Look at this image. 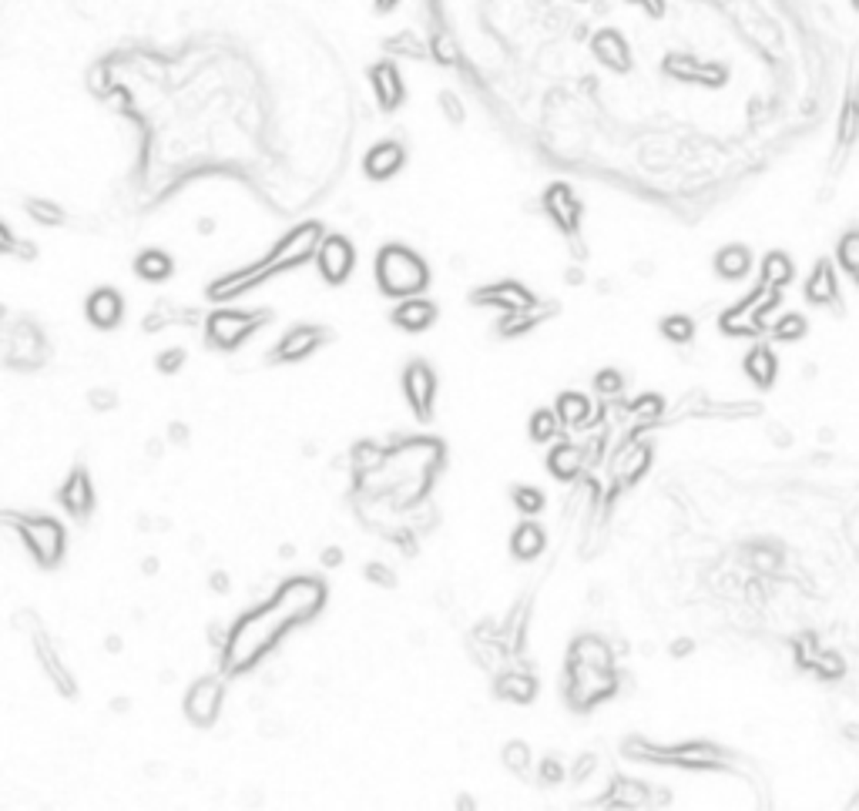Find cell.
Here are the masks:
<instances>
[{"mask_svg": "<svg viewBox=\"0 0 859 811\" xmlns=\"http://www.w3.org/2000/svg\"><path fill=\"white\" fill-rule=\"evenodd\" d=\"M320 248V225H303L296 229L292 235H286V242L272 252V259L263 261V269H252V272H235V276L222 278V282H212L208 285V295L212 299H232L248 285H259L265 276H276L282 269H292L296 261H306L309 255H316Z\"/></svg>", "mask_w": 859, "mask_h": 811, "instance_id": "obj_1", "label": "cell"}, {"mask_svg": "<svg viewBox=\"0 0 859 811\" xmlns=\"http://www.w3.org/2000/svg\"><path fill=\"white\" fill-rule=\"evenodd\" d=\"M292 623V617L272 600V607L259 610V614H248L246 621L235 623V630L229 634V651H225V664L229 670H242V667L255 664L272 640Z\"/></svg>", "mask_w": 859, "mask_h": 811, "instance_id": "obj_2", "label": "cell"}, {"mask_svg": "<svg viewBox=\"0 0 859 811\" xmlns=\"http://www.w3.org/2000/svg\"><path fill=\"white\" fill-rule=\"evenodd\" d=\"M377 282L386 295L409 299V295H417V292L426 289L430 272H426V265H423L420 255H413L409 248L386 245L377 255Z\"/></svg>", "mask_w": 859, "mask_h": 811, "instance_id": "obj_3", "label": "cell"}, {"mask_svg": "<svg viewBox=\"0 0 859 811\" xmlns=\"http://www.w3.org/2000/svg\"><path fill=\"white\" fill-rule=\"evenodd\" d=\"M20 536L28 543V550L34 553L37 564H58L61 553H64V530H61L58 520L51 517H28L20 520Z\"/></svg>", "mask_w": 859, "mask_h": 811, "instance_id": "obj_4", "label": "cell"}, {"mask_svg": "<svg viewBox=\"0 0 859 811\" xmlns=\"http://www.w3.org/2000/svg\"><path fill=\"white\" fill-rule=\"evenodd\" d=\"M316 265H320V276L326 278L329 285H343V282L353 276L356 248H353L350 238L329 235V238H322L320 248H316Z\"/></svg>", "mask_w": 859, "mask_h": 811, "instance_id": "obj_5", "label": "cell"}, {"mask_svg": "<svg viewBox=\"0 0 859 811\" xmlns=\"http://www.w3.org/2000/svg\"><path fill=\"white\" fill-rule=\"evenodd\" d=\"M263 322V312H215L208 319V339L219 349H235L242 346V339H248Z\"/></svg>", "mask_w": 859, "mask_h": 811, "instance_id": "obj_6", "label": "cell"}, {"mask_svg": "<svg viewBox=\"0 0 859 811\" xmlns=\"http://www.w3.org/2000/svg\"><path fill=\"white\" fill-rule=\"evenodd\" d=\"M276 604L289 614L292 621H306V617H312V614L326 604V587L309 577L289 580L276 594Z\"/></svg>", "mask_w": 859, "mask_h": 811, "instance_id": "obj_7", "label": "cell"}, {"mask_svg": "<svg viewBox=\"0 0 859 811\" xmlns=\"http://www.w3.org/2000/svg\"><path fill=\"white\" fill-rule=\"evenodd\" d=\"M434 392H437L434 369L423 363L407 365V373H403V396H407L409 409L417 413V420H430V413H434Z\"/></svg>", "mask_w": 859, "mask_h": 811, "instance_id": "obj_8", "label": "cell"}, {"mask_svg": "<svg viewBox=\"0 0 859 811\" xmlns=\"http://www.w3.org/2000/svg\"><path fill=\"white\" fill-rule=\"evenodd\" d=\"M403 165H407V151H403L400 141H377V145L366 151L363 172L366 178H373V181H390Z\"/></svg>", "mask_w": 859, "mask_h": 811, "instance_id": "obj_9", "label": "cell"}, {"mask_svg": "<svg viewBox=\"0 0 859 811\" xmlns=\"http://www.w3.org/2000/svg\"><path fill=\"white\" fill-rule=\"evenodd\" d=\"M222 704V684L215 678H202L195 681V687L185 697V714H189L195 725H212Z\"/></svg>", "mask_w": 859, "mask_h": 811, "instance_id": "obj_10", "label": "cell"}, {"mask_svg": "<svg viewBox=\"0 0 859 811\" xmlns=\"http://www.w3.org/2000/svg\"><path fill=\"white\" fill-rule=\"evenodd\" d=\"M369 81H373V94L383 111H396L400 104L407 101V87H403V77L396 71L390 60H383L377 68H369Z\"/></svg>", "mask_w": 859, "mask_h": 811, "instance_id": "obj_11", "label": "cell"}, {"mask_svg": "<svg viewBox=\"0 0 859 811\" xmlns=\"http://www.w3.org/2000/svg\"><path fill=\"white\" fill-rule=\"evenodd\" d=\"M85 309H88L91 325H98V329H115L118 322H121V316H125V302H121V295H118L115 289L91 292Z\"/></svg>", "mask_w": 859, "mask_h": 811, "instance_id": "obj_12", "label": "cell"}, {"mask_svg": "<svg viewBox=\"0 0 859 811\" xmlns=\"http://www.w3.org/2000/svg\"><path fill=\"white\" fill-rule=\"evenodd\" d=\"M393 322L400 329H407V333H423V329H430L437 322V305L420 299V295H409V299L396 305Z\"/></svg>", "mask_w": 859, "mask_h": 811, "instance_id": "obj_13", "label": "cell"}, {"mask_svg": "<svg viewBox=\"0 0 859 811\" xmlns=\"http://www.w3.org/2000/svg\"><path fill=\"white\" fill-rule=\"evenodd\" d=\"M316 346H322V329H316V325H299V329H292V333L279 342L272 359H279V363H296V359H306Z\"/></svg>", "mask_w": 859, "mask_h": 811, "instance_id": "obj_14", "label": "cell"}, {"mask_svg": "<svg viewBox=\"0 0 859 811\" xmlns=\"http://www.w3.org/2000/svg\"><path fill=\"white\" fill-rule=\"evenodd\" d=\"M477 302L483 305H500V309H510V312H524V309H531L534 305V295L524 289V285H517V282H504V285H494V289L481 292V295H474Z\"/></svg>", "mask_w": 859, "mask_h": 811, "instance_id": "obj_15", "label": "cell"}, {"mask_svg": "<svg viewBox=\"0 0 859 811\" xmlns=\"http://www.w3.org/2000/svg\"><path fill=\"white\" fill-rule=\"evenodd\" d=\"M61 503L71 510L74 517H85L91 507H94V490H91V479L85 470H77L68 483H64V490H61Z\"/></svg>", "mask_w": 859, "mask_h": 811, "instance_id": "obj_16", "label": "cell"}, {"mask_svg": "<svg viewBox=\"0 0 859 811\" xmlns=\"http://www.w3.org/2000/svg\"><path fill=\"white\" fill-rule=\"evenodd\" d=\"M547 212L554 215V221L561 225V229H568V232H574L578 229V215H581V208H578V202H574V195H571L564 185H554L551 191H547Z\"/></svg>", "mask_w": 859, "mask_h": 811, "instance_id": "obj_17", "label": "cell"}, {"mask_svg": "<svg viewBox=\"0 0 859 811\" xmlns=\"http://www.w3.org/2000/svg\"><path fill=\"white\" fill-rule=\"evenodd\" d=\"M134 272L145 278V282H165V278L175 272V261H172L168 252H161V248H148V252H142V255L134 259Z\"/></svg>", "mask_w": 859, "mask_h": 811, "instance_id": "obj_18", "label": "cell"}, {"mask_svg": "<svg viewBox=\"0 0 859 811\" xmlns=\"http://www.w3.org/2000/svg\"><path fill=\"white\" fill-rule=\"evenodd\" d=\"M540 550H544V530L538 523H521L510 536V553L517 560H534Z\"/></svg>", "mask_w": 859, "mask_h": 811, "instance_id": "obj_19", "label": "cell"}, {"mask_svg": "<svg viewBox=\"0 0 859 811\" xmlns=\"http://www.w3.org/2000/svg\"><path fill=\"white\" fill-rule=\"evenodd\" d=\"M557 416L571 430H581L584 422L591 420V399H584L581 392H561L557 399Z\"/></svg>", "mask_w": 859, "mask_h": 811, "instance_id": "obj_20", "label": "cell"}, {"mask_svg": "<svg viewBox=\"0 0 859 811\" xmlns=\"http://www.w3.org/2000/svg\"><path fill=\"white\" fill-rule=\"evenodd\" d=\"M547 466H551V473L557 479H574L584 466V453L578 446H557L547 456Z\"/></svg>", "mask_w": 859, "mask_h": 811, "instance_id": "obj_21", "label": "cell"}, {"mask_svg": "<svg viewBox=\"0 0 859 811\" xmlns=\"http://www.w3.org/2000/svg\"><path fill=\"white\" fill-rule=\"evenodd\" d=\"M715 269L725 278H742L749 272V252L742 245H728L715 255Z\"/></svg>", "mask_w": 859, "mask_h": 811, "instance_id": "obj_22", "label": "cell"}, {"mask_svg": "<svg viewBox=\"0 0 859 811\" xmlns=\"http://www.w3.org/2000/svg\"><path fill=\"white\" fill-rule=\"evenodd\" d=\"M574 661L588 667H601V670H612V651L595 638H584L574 644Z\"/></svg>", "mask_w": 859, "mask_h": 811, "instance_id": "obj_23", "label": "cell"}, {"mask_svg": "<svg viewBox=\"0 0 859 811\" xmlns=\"http://www.w3.org/2000/svg\"><path fill=\"white\" fill-rule=\"evenodd\" d=\"M497 691H500L504 697H514V701H531V697L538 695V681H534L531 674L510 670V674H504V678H500Z\"/></svg>", "mask_w": 859, "mask_h": 811, "instance_id": "obj_24", "label": "cell"}, {"mask_svg": "<svg viewBox=\"0 0 859 811\" xmlns=\"http://www.w3.org/2000/svg\"><path fill=\"white\" fill-rule=\"evenodd\" d=\"M745 373L756 379L758 386H769L772 379H775V356H772L769 349H752L749 352V359H745Z\"/></svg>", "mask_w": 859, "mask_h": 811, "instance_id": "obj_25", "label": "cell"}, {"mask_svg": "<svg viewBox=\"0 0 859 811\" xmlns=\"http://www.w3.org/2000/svg\"><path fill=\"white\" fill-rule=\"evenodd\" d=\"M557 430H561V416H554L551 409H538V413L531 416V439L547 443V439L557 436Z\"/></svg>", "mask_w": 859, "mask_h": 811, "instance_id": "obj_26", "label": "cell"}, {"mask_svg": "<svg viewBox=\"0 0 859 811\" xmlns=\"http://www.w3.org/2000/svg\"><path fill=\"white\" fill-rule=\"evenodd\" d=\"M762 276H766V282H772V285H782V282H789V276H792V265H789L786 255H769L766 259V269H762Z\"/></svg>", "mask_w": 859, "mask_h": 811, "instance_id": "obj_27", "label": "cell"}, {"mask_svg": "<svg viewBox=\"0 0 859 811\" xmlns=\"http://www.w3.org/2000/svg\"><path fill=\"white\" fill-rule=\"evenodd\" d=\"M514 503L521 513H540L544 510V493L538 486H517L514 490Z\"/></svg>", "mask_w": 859, "mask_h": 811, "instance_id": "obj_28", "label": "cell"}, {"mask_svg": "<svg viewBox=\"0 0 859 811\" xmlns=\"http://www.w3.org/2000/svg\"><path fill=\"white\" fill-rule=\"evenodd\" d=\"M832 278H830V269L826 265H819V272L813 276V282H809V299L813 302H826V299H832Z\"/></svg>", "mask_w": 859, "mask_h": 811, "instance_id": "obj_29", "label": "cell"}, {"mask_svg": "<svg viewBox=\"0 0 859 811\" xmlns=\"http://www.w3.org/2000/svg\"><path fill=\"white\" fill-rule=\"evenodd\" d=\"M661 333L669 335L671 342H688V339H692V319H685V316H671V319L661 322Z\"/></svg>", "mask_w": 859, "mask_h": 811, "instance_id": "obj_30", "label": "cell"}, {"mask_svg": "<svg viewBox=\"0 0 859 811\" xmlns=\"http://www.w3.org/2000/svg\"><path fill=\"white\" fill-rule=\"evenodd\" d=\"M28 208H30V215L37 218L41 225H58V221H64L61 208H58V205H51V202H30Z\"/></svg>", "mask_w": 859, "mask_h": 811, "instance_id": "obj_31", "label": "cell"}, {"mask_svg": "<svg viewBox=\"0 0 859 811\" xmlns=\"http://www.w3.org/2000/svg\"><path fill=\"white\" fill-rule=\"evenodd\" d=\"M504 761H507V768L524 771V768H527V761H531V751H527V744H521V741H514V744H507V751H504Z\"/></svg>", "mask_w": 859, "mask_h": 811, "instance_id": "obj_32", "label": "cell"}, {"mask_svg": "<svg viewBox=\"0 0 859 811\" xmlns=\"http://www.w3.org/2000/svg\"><path fill=\"white\" fill-rule=\"evenodd\" d=\"M621 386H625V379L618 376L614 369H604V373H597V376H595V389L604 392V396H614Z\"/></svg>", "mask_w": 859, "mask_h": 811, "instance_id": "obj_33", "label": "cell"}, {"mask_svg": "<svg viewBox=\"0 0 859 811\" xmlns=\"http://www.w3.org/2000/svg\"><path fill=\"white\" fill-rule=\"evenodd\" d=\"M839 252H843V261H846V265H849V272H853V276L859 278V235H853V238H846L843 248H839Z\"/></svg>", "mask_w": 859, "mask_h": 811, "instance_id": "obj_34", "label": "cell"}, {"mask_svg": "<svg viewBox=\"0 0 859 811\" xmlns=\"http://www.w3.org/2000/svg\"><path fill=\"white\" fill-rule=\"evenodd\" d=\"M182 363H185V352H182V349H172V352L158 356V369H161V373H175V369H178Z\"/></svg>", "mask_w": 859, "mask_h": 811, "instance_id": "obj_35", "label": "cell"}, {"mask_svg": "<svg viewBox=\"0 0 859 811\" xmlns=\"http://www.w3.org/2000/svg\"><path fill=\"white\" fill-rule=\"evenodd\" d=\"M635 413H641V416H658V413H661V399H658V396H641L638 403H635Z\"/></svg>", "mask_w": 859, "mask_h": 811, "instance_id": "obj_36", "label": "cell"}, {"mask_svg": "<svg viewBox=\"0 0 859 811\" xmlns=\"http://www.w3.org/2000/svg\"><path fill=\"white\" fill-rule=\"evenodd\" d=\"M641 470H648V449H638V456H635V460H631V466L625 470V479H628V483L638 477Z\"/></svg>", "mask_w": 859, "mask_h": 811, "instance_id": "obj_37", "label": "cell"}, {"mask_svg": "<svg viewBox=\"0 0 859 811\" xmlns=\"http://www.w3.org/2000/svg\"><path fill=\"white\" fill-rule=\"evenodd\" d=\"M366 577H369V580H379L383 587H393V574H390L386 566H379V564H369V566H366Z\"/></svg>", "mask_w": 859, "mask_h": 811, "instance_id": "obj_38", "label": "cell"}, {"mask_svg": "<svg viewBox=\"0 0 859 811\" xmlns=\"http://www.w3.org/2000/svg\"><path fill=\"white\" fill-rule=\"evenodd\" d=\"M775 333H779V339H792V335H802V319H799V316H789V322H782V325H779Z\"/></svg>", "mask_w": 859, "mask_h": 811, "instance_id": "obj_39", "label": "cell"}, {"mask_svg": "<svg viewBox=\"0 0 859 811\" xmlns=\"http://www.w3.org/2000/svg\"><path fill=\"white\" fill-rule=\"evenodd\" d=\"M440 101H443V108H447V117H450V121H464V108H460V101H457L453 94H443Z\"/></svg>", "mask_w": 859, "mask_h": 811, "instance_id": "obj_40", "label": "cell"}, {"mask_svg": "<svg viewBox=\"0 0 859 811\" xmlns=\"http://www.w3.org/2000/svg\"><path fill=\"white\" fill-rule=\"evenodd\" d=\"M540 771H544V782H561V775H564V768H561L554 758H547V761L540 765Z\"/></svg>", "mask_w": 859, "mask_h": 811, "instance_id": "obj_41", "label": "cell"}, {"mask_svg": "<svg viewBox=\"0 0 859 811\" xmlns=\"http://www.w3.org/2000/svg\"><path fill=\"white\" fill-rule=\"evenodd\" d=\"M377 4L379 14H390V11H396V4H403V0H373Z\"/></svg>", "mask_w": 859, "mask_h": 811, "instance_id": "obj_42", "label": "cell"}, {"mask_svg": "<svg viewBox=\"0 0 859 811\" xmlns=\"http://www.w3.org/2000/svg\"><path fill=\"white\" fill-rule=\"evenodd\" d=\"M94 406L104 409V406H115V396L111 392H94Z\"/></svg>", "mask_w": 859, "mask_h": 811, "instance_id": "obj_43", "label": "cell"}, {"mask_svg": "<svg viewBox=\"0 0 859 811\" xmlns=\"http://www.w3.org/2000/svg\"><path fill=\"white\" fill-rule=\"evenodd\" d=\"M326 566H336L339 564V550H326V560H322Z\"/></svg>", "mask_w": 859, "mask_h": 811, "instance_id": "obj_44", "label": "cell"}]
</instances>
